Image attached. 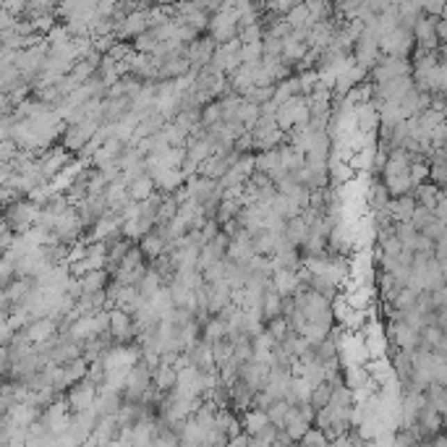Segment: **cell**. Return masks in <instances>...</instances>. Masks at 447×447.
<instances>
[{
	"label": "cell",
	"instance_id": "cell-1",
	"mask_svg": "<svg viewBox=\"0 0 447 447\" xmlns=\"http://www.w3.org/2000/svg\"><path fill=\"white\" fill-rule=\"evenodd\" d=\"M152 393V369L139 361L136 366L129 369L126 384H123V403H144L147 395Z\"/></svg>",
	"mask_w": 447,
	"mask_h": 447
},
{
	"label": "cell",
	"instance_id": "cell-2",
	"mask_svg": "<svg viewBox=\"0 0 447 447\" xmlns=\"http://www.w3.org/2000/svg\"><path fill=\"white\" fill-rule=\"evenodd\" d=\"M207 37L218 44V47L238 37V24H236V13H233V3L220 6V11L215 13V16H209Z\"/></svg>",
	"mask_w": 447,
	"mask_h": 447
},
{
	"label": "cell",
	"instance_id": "cell-3",
	"mask_svg": "<svg viewBox=\"0 0 447 447\" xmlns=\"http://www.w3.org/2000/svg\"><path fill=\"white\" fill-rule=\"evenodd\" d=\"M380 37L374 29H361V34L356 37V42H353V50H350V58H353V63L359 68H364L366 74H369L374 63L380 60Z\"/></svg>",
	"mask_w": 447,
	"mask_h": 447
},
{
	"label": "cell",
	"instance_id": "cell-4",
	"mask_svg": "<svg viewBox=\"0 0 447 447\" xmlns=\"http://www.w3.org/2000/svg\"><path fill=\"white\" fill-rule=\"evenodd\" d=\"M369 84H384L400 76H411V60L408 58H390V55H380V60L374 63L369 74Z\"/></svg>",
	"mask_w": 447,
	"mask_h": 447
},
{
	"label": "cell",
	"instance_id": "cell-5",
	"mask_svg": "<svg viewBox=\"0 0 447 447\" xmlns=\"http://www.w3.org/2000/svg\"><path fill=\"white\" fill-rule=\"evenodd\" d=\"M414 34L408 29H393L390 34L380 37V53L382 55H390V58H411L414 53Z\"/></svg>",
	"mask_w": 447,
	"mask_h": 447
},
{
	"label": "cell",
	"instance_id": "cell-6",
	"mask_svg": "<svg viewBox=\"0 0 447 447\" xmlns=\"http://www.w3.org/2000/svg\"><path fill=\"white\" fill-rule=\"evenodd\" d=\"M144 32H149V6H142V8L129 13V16L120 22L118 29H115V40L129 44V40H136V37Z\"/></svg>",
	"mask_w": 447,
	"mask_h": 447
},
{
	"label": "cell",
	"instance_id": "cell-7",
	"mask_svg": "<svg viewBox=\"0 0 447 447\" xmlns=\"http://www.w3.org/2000/svg\"><path fill=\"white\" fill-rule=\"evenodd\" d=\"M181 356H184L186 366H191V369L202 371V374H218L215 361H212V348H209L207 343H202V340H197V343H191L188 348H184Z\"/></svg>",
	"mask_w": 447,
	"mask_h": 447
},
{
	"label": "cell",
	"instance_id": "cell-8",
	"mask_svg": "<svg viewBox=\"0 0 447 447\" xmlns=\"http://www.w3.org/2000/svg\"><path fill=\"white\" fill-rule=\"evenodd\" d=\"M66 405L71 414H79V411H87V408H92L95 405V400H97V384H92L89 380H81L79 384H74L71 390L66 393Z\"/></svg>",
	"mask_w": 447,
	"mask_h": 447
},
{
	"label": "cell",
	"instance_id": "cell-9",
	"mask_svg": "<svg viewBox=\"0 0 447 447\" xmlns=\"http://www.w3.org/2000/svg\"><path fill=\"white\" fill-rule=\"evenodd\" d=\"M40 218V207L34 204V202H16L8 212H6V225L8 228H16L19 233H26L29 225H34Z\"/></svg>",
	"mask_w": 447,
	"mask_h": 447
},
{
	"label": "cell",
	"instance_id": "cell-10",
	"mask_svg": "<svg viewBox=\"0 0 447 447\" xmlns=\"http://www.w3.org/2000/svg\"><path fill=\"white\" fill-rule=\"evenodd\" d=\"M108 335L113 338L115 346H129V343H133V340H136V330H133L131 316L118 311V309H113V311H110Z\"/></svg>",
	"mask_w": 447,
	"mask_h": 447
},
{
	"label": "cell",
	"instance_id": "cell-11",
	"mask_svg": "<svg viewBox=\"0 0 447 447\" xmlns=\"http://www.w3.org/2000/svg\"><path fill=\"white\" fill-rule=\"evenodd\" d=\"M267 377H270V366L259 364V361H249L238 369V382L243 387H249L251 393H262Z\"/></svg>",
	"mask_w": 447,
	"mask_h": 447
},
{
	"label": "cell",
	"instance_id": "cell-12",
	"mask_svg": "<svg viewBox=\"0 0 447 447\" xmlns=\"http://www.w3.org/2000/svg\"><path fill=\"white\" fill-rule=\"evenodd\" d=\"M215 47H218V44L212 42L207 34H204V37H199L197 42L186 44V60H188L191 71H202L204 66H209Z\"/></svg>",
	"mask_w": 447,
	"mask_h": 447
},
{
	"label": "cell",
	"instance_id": "cell-13",
	"mask_svg": "<svg viewBox=\"0 0 447 447\" xmlns=\"http://www.w3.org/2000/svg\"><path fill=\"white\" fill-rule=\"evenodd\" d=\"M76 215H79V220H81L84 230L95 228L99 220L108 215V207H105V199H102V194H99V197H87L84 202H79Z\"/></svg>",
	"mask_w": 447,
	"mask_h": 447
},
{
	"label": "cell",
	"instance_id": "cell-14",
	"mask_svg": "<svg viewBox=\"0 0 447 447\" xmlns=\"http://www.w3.org/2000/svg\"><path fill=\"white\" fill-rule=\"evenodd\" d=\"M58 325H60L58 319H34V322H29L19 335H22L24 340H29L32 346H37V343H44V340L55 338Z\"/></svg>",
	"mask_w": 447,
	"mask_h": 447
},
{
	"label": "cell",
	"instance_id": "cell-15",
	"mask_svg": "<svg viewBox=\"0 0 447 447\" xmlns=\"http://www.w3.org/2000/svg\"><path fill=\"white\" fill-rule=\"evenodd\" d=\"M204 291H207V311H209V316H218L220 311H225V309L233 304L230 288L225 283H209V285H204Z\"/></svg>",
	"mask_w": 447,
	"mask_h": 447
},
{
	"label": "cell",
	"instance_id": "cell-16",
	"mask_svg": "<svg viewBox=\"0 0 447 447\" xmlns=\"http://www.w3.org/2000/svg\"><path fill=\"white\" fill-rule=\"evenodd\" d=\"M152 181H154V191H157V194L173 197V194H178V191L184 188L186 175L181 173V168H175V170H163V173H157Z\"/></svg>",
	"mask_w": 447,
	"mask_h": 447
},
{
	"label": "cell",
	"instance_id": "cell-17",
	"mask_svg": "<svg viewBox=\"0 0 447 447\" xmlns=\"http://www.w3.org/2000/svg\"><path fill=\"white\" fill-rule=\"evenodd\" d=\"M291 377H293V371H270V377H267V384H264L262 395L270 400V403L283 400L285 390H288V384H291Z\"/></svg>",
	"mask_w": 447,
	"mask_h": 447
},
{
	"label": "cell",
	"instance_id": "cell-18",
	"mask_svg": "<svg viewBox=\"0 0 447 447\" xmlns=\"http://www.w3.org/2000/svg\"><path fill=\"white\" fill-rule=\"evenodd\" d=\"M102 199H105L108 215H120V209L131 202V197H129V188L120 184V181H113V184H108V188L102 191Z\"/></svg>",
	"mask_w": 447,
	"mask_h": 447
},
{
	"label": "cell",
	"instance_id": "cell-19",
	"mask_svg": "<svg viewBox=\"0 0 447 447\" xmlns=\"http://www.w3.org/2000/svg\"><path fill=\"white\" fill-rule=\"evenodd\" d=\"M123 405V393H115V390H108V387H97V400H95V408H97L99 418L102 416H115Z\"/></svg>",
	"mask_w": 447,
	"mask_h": 447
},
{
	"label": "cell",
	"instance_id": "cell-20",
	"mask_svg": "<svg viewBox=\"0 0 447 447\" xmlns=\"http://www.w3.org/2000/svg\"><path fill=\"white\" fill-rule=\"evenodd\" d=\"M157 434V418H144L139 424L129 429V445L131 447H147Z\"/></svg>",
	"mask_w": 447,
	"mask_h": 447
},
{
	"label": "cell",
	"instance_id": "cell-21",
	"mask_svg": "<svg viewBox=\"0 0 447 447\" xmlns=\"http://www.w3.org/2000/svg\"><path fill=\"white\" fill-rule=\"evenodd\" d=\"M309 429H311V424H309V421H304V418H301V414H298L295 408H291V411L285 414V421H283V429H280V432H285V437H288L293 445H298Z\"/></svg>",
	"mask_w": 447,
	"mask_h": 447
},
{
	"label": "cell",
	"instance_id": "cell-22",
	"mask_svg": "<svg viewBox=\"0 0 447 447\" xmlns=\"http://www.w3.org/2000/svg\"><path fill=\"white\" fill-rule=\"evenodd\" d=\"M136 249L142 251L144 262L149 264V262H154L157 257H163L168 246H165V241L160 238V236H157L154 230H149V233H144L142 238H139V246H136Z\"/></svg>",
	"mask_w": 447,
	"mask_h": 447
},
{
	"label": "cell",
	"instance_id": "cell-23",
	"mask_svg": "<svg viewBox=\"0 0 447 447\" xmlns=\"http://www.w3.org/2000/svg\"><path fill=\"white\" fill-rule=\"evenodd\" d=\"M173 387H175V369L160 361L152 369V390L160 395H168Z\"/></svg>",
	"mask_w": 447,
	"mask_h": 447
},
{
	"label": "cell",
	"instance_id": "cell-24",
	"mask_svg": "<svg viewBox=\"0 0 447 447\" xmlns=\"http://www.w3.org/2000/svg\"><path fill=\"white\" fill-rule=\"evenodd\" d=\"M199 340L202 343H207L209 348L220 343V340H225V325H222V319L220 316H209L202 322V330H199Z\"/></svg>",
	"mask_w": 447,
	"mask_h": 447
},
{
	"label": "cell",
	"instance_id": "cell-25",
	"mask_svg": "<svg viewBox=\"0 0 447 447\" xmlns=\"http://www.w3.org/2000/svg\"><path fill=\"white\" fill-rule=\"evenodd\" d=\"M267 424H270V421H267V414H264V411L249 408V411H243V418H241V434L243 437L259 434Z\"/></svg>",
	"mask_w": 447,
	"mask_h": 447
},
{
	"label": "cell",
	"instance_id": "cell-26",
	"mask_svg": "<svg viewBox=\"0 0 447 447\" xmlns=\"http://www.w3.org/2000/svg\"><path fill=\"white\" fill-rule=\"evenodd\" d=\"M285 241L293 246L295 251L304 246V241H306V236H309V228H306V220H304V215L301 218H291L288 222H285Z\"/></svg>",
	"mask_w": 447,
	"mask_h": 447
},
{
	"label": "cell",
	"instance_id": "cell-27",
	"mask_svg": "<svg viewBox=\"0 0 447 447\" xmlns=\"http://www.w3.org/2000/svg\"><path fill=\"white\" fill-rule=\"evenodd\" d=\"M298 277H295V273H273V277H270V288H273L275 293L280 295V298H285V295H293L295 288H298Z\"/></svg>",
	"mask_w": 447,
	"mask_h": 447
},
{
	"label": "cell",
	"instance_id": "cell-28",
	"mask_svg": "<svg viewBox=\"0 0 447 447\" xmlns=\"http://www.w3.org/2000/svg\"><path fill=\"white\" fill-rule=\"evenodd\" d=\"M110 285V273L108 270H97V273H87L84 277H79V288L81 295L84 293H99Z\"/></svg>",
	"mask_w": 447,
	"mask_h": 447
},
{
	"label": "cell",
	"instance_id": "cell-29",
	"mask_svg": "<svg viewBox=\"0 0 447 447\" xmlns=\"http://www.w3.org/2000/svg\"><path fill=\"white\" fill-rule=\"evenodd\" d=\"M152 194H154V181L147 173L139 175L136 181L129 184V197H131V202H136V204L144 202V199H149Z\"/></svg>",
	"mask_w": 447,
	"mask_h": 447
},
{
	"label": "cell",
	"instance_id": "cell-30",
	"mask_svg": "<svg viewBox=\"0 0 447 447\" xmlns=\"http://www.w3.org/2000/svg\"><path fill=\"white\" fill-rule=\"evenodd\" d=\"M340 377H343V384L348 387L350 393L361 390V387H364V384L369 382V374L364 371V366H343Z\"/></svg>",
	"mask_w": 447,
	"mask_h": 447
},
{
	"label": "cell",
	"instance_id": "cell-31",
	"mask_svg": "<svg viewBox=\"0 0 447 447\" xmlns=\"http://www.w3.org/2000/svg\"><path fill=\"white\" fill-rule=\"evenodd\" d=\"M273 348H275V340L270 338L267 332H259L257 338H251V353H254V361H259V364H267Z\"/></svg>",
	"mask_w": 447,
	"mask_h": 447
},
{
	"label": "cell",
	"instance_id": "cell-32",
	"mask_svg": "<svg viewBox=\"0 0 447 447\" xmlns=\"http://www.w3.org/2000/svg\"><path fill=\"white\" fill-rule=\"evenodd\" d=\"M199 123H202L204 129H212V126L222 123V110H220L218 99H212V102H207L204 108L199 110Z\"/></svg>",
	"mask_w": 447,
	"mask_h": 447
},
{
	"label": "cell",
	"instance_id": "cell-33",
	"mask_svg": "<svg viewBox=\"0 0 447 447\" xmlns=\"http://www.w3.org/2000/svg\"><path fill=\"white\" fill-rule=\"evenodd\" d=\"M330 395H332V384H327V382H322V384H316V387H311V395H309V405H311V411H322L325 405L330 403Z\"/></svg>",
	"mask_w": 447,
	"mask_h": 447
},
{
	"label": "cell",
	"instance_id": "cell-34",
	"mask_svg": "<svg viewBox=\"0 0 447 447\" xmlns=\"http://www.w3.org/2000/svg\"><path fill=\"white\" fill-rule=\"evenodd\" d=\"M280 301H283V298L275 293L273 288H267L262 301V322H270V319H277V316H280Z\"/></svg>",
	"mask_w": 447,
	"mask_h": 447
},
{
	"label": "cell",
	"instance_id": "cell-35",
	"mask_svg": "<svg viewBox=\"0 0 447 447\" xmlns=\"http://www.w3.org/2000/svg\"><path fill=\"white\" fill-rule=\"evenodd\" d=\"M288 411H291V405L285 403V400H277V403L270 405L264 414H267V421H270V424H273L275 429L280 432V429H283V421H285V414H288Z\"/></svg>",
	"mask_w": 447,
	"mask_h": 447
},
{
	"label": "cell",
	"instance_id": "cell-36",
	"mask_svg": "<svg viewBox=\"0 0 447 447\" xmlns=\"http://www.w3.org/2000/svg\"><path fill=\"white\" fill-rule=\"evenodd\" d=\"M416 295H418V293H416V291H411V288L405 285V288H400V291L395 293L390 309H393V311H405V309H411V306H414V301H416Z\"/></svg>",
	"mask_w": 447,
	"mask_h": 447
},
{
	"label": "cell",
	"instance_id": "cell-37",
	"mask_svg": "<svg viewBox=\"0 0 447 447\" xmlns=\"http://www.w3.org/2000/svg\"><path fill=\"white\" fill-rule=\"evenodd\" d=\"M230 356H233V346H230L228 340H220V343L212 346V361H215V369L225 366Z\"/></svg>",
	"mask_w": 447,
	"mask_h": 447
},
{
	"label": "cell",
	"instance_id": "cell-38",
	"mask_svg": "<svg viewBox=\"0 0 447 447\" xmlns=\"http://www.w3.org/2000/svg\"><path fill=\"white\" fill-rule=\"evenodd\" d=\"M264 332L275 340V343H280L283 335L288 332V325H285L283 316H277V319H270V322H264Z\"/></svg>",
	"mask_w": 447,
	"mask_h": 447
},
{
	"label": "cell",
	"instance_id": "cell-39",
	"mask_svg": "<svg viewBox=\"0 0 447 447\" xmlns=\"http://www.w3.org/2000/svg\"><path fill=\"white\" fill-rule=\"evenodd\" d=\"M421 236H424L426 241H432V243H437V241H445V222L432 220V222H429V225L421 230Z\"/></svg>",
	"mask_w": 447,
	"mask_h": 447
},
{
	"label": "cell",
	"instance_id": "cell-40",
	"mask_svg": "<svg viewBox=\"0 0 447 447\" xmlns=\"http://www.w3.org/2000/svg\"><path fill=\"white\" fill-rule=\"evenodd\" d=\"M325 445H327V437L322 434L319 429H314V426H311L304 434V439L298 442V447H325Z\"/></svg>",
	"mask_w": 447,
	"mask_h": 447
},
{
	"label": "cell",
	"instance_id": "cell-41",
	"mask_svg": "<svg viewBox=\"0 0 447 447\" xmlns=\"http://www.w3.org/2000/svg\"><path fill=\"white\" fill-rule=\"evenodd\" d=\"M432 212H429V209H424V207H416L414 209V215H411V228L414 230H418V233H421V230L426 228V225H429V222H432Z\"/></svg>",
	"mask_w": 447,
	"mask_h": 447
},
{
	"label": "cell",
	"instance_id": "cell-42",
	"mask_svg": "<svg viewBox=\"0 0 447 447\" xmlns=\"http://www.w3.org/2000/svg\"><path fill=\"white\" fill-rule=\"evenodd\" d=\"M105 447H129V445H126L123 439H118V437H115V439H110V442H108Z\"/></svg>",
	"mask_w": 447,
	"mask_h": 447
},
{
	"label": "cell",
	"instance_id": "cell-43",
	"mask_svg": "<svg viewBox=\"0 0 447 447\" xmlns=\"http://www.w3.org/2000/svg\"><path fill=\"white\" fill-rule=\"evenodd\" d=\"M81 447H99V445H97V442H95V439H92V437H89V439H87V442H84V445H81Z\"/></svg>",
	"mask_w": 447,
	"mask_h": 447
}]
</instances>
